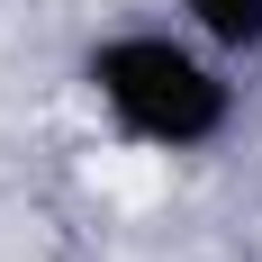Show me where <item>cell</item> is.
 Returning <instances> with one entry per match:
<instances>
[{"instance_id": "1", "label": "cell", "mask_w": 262, "mask_h": 262, "mask_svg": "<svg viewBox=\"0 0 262 262\" xmlns=\"http://www.w3.org/2000/svg\"><path fill=\"white\" fill-rule=\"evenodd\" d=\"M81 100L145 154H208L235 127L226 54H208L190 27H108L81 46Z\"/></svg>"}, {"instance_id": "2", "label": "cell", "mask_w": 262, "mask_h": 262, "mask_svg": "<svg viewBox=\"0 0 262 262\" xmlns=\"http://www.w3.org/2000/svg\"><path fill=\"white\" fill-rule=\"evenodd\" d=\"M181 27L226 63H253L262 54V0H181Z\"/></svg>"}]
</instances>
